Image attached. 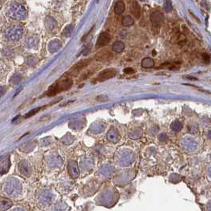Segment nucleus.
<instances>
[{
  "mask_svg": "<svg viewBox=\"0 0 211 211\" xmlns=\"http://www.w3.org/2000/svg\"><path fill=\"white\" fill-rule=\"evenodd\" d=\"M155 65V61L153 59L150 57L144 58L141 61V66L145 68H152Z\"/></svg>",
  "mask_w": 211,
  "mask_h": 211,
  "instance_id": "f8f14e48",
  "label": "nucleus"
},
{
  "mask_svg": "<svg viewBox=\"0 0 211 211\" xmlns=\"http://www.w3.org/2000/svg\"><path fill=\"white\" fill-rule=\"evenodd\" d=\"M118 71L115 68H107L105 69L103 71H102L98 76L96 77L95 79H94V83H101L107 81V80L112 79L114 77H115L118 75Z\"/></svg>",
  "mask_w": 211,
  "mask_h": 211,
  "instance_id": "20e7f679",
  "label": "nucleus"
},
{
  "mask_svg": "<svg viewBox=\"0 0 211 211\" xmlns=\"http://www.w3.org/2000/svg\"><path fill=\"white\" fill-rule=\"evenodd\" d=\"M108 97L106 95H99L98 98H97V101L99 102H107L108 101Z\"/></svg>",
  "mask_w": 211,
  "mask_h": 211,
  "instance_id": "aec40b11",
  "label": "nucleus"
},
{
  "mask_svg": "<svg viewBox=\"0 0 211 211\" xmlns=\"http://www.w3.org/2000/svg\"><path fill=\"white\" fill-rule=\"evenodd\" d=\"M22 35V30L18 27H13L11 30H9L7 32V38L10 41H18V39L21 38Z\"/></svg>",
  "mask_w": 211,
  "mask_h": 211,
  "instance_id": "6e6552de",
  "label": "nucleus"
},
{
  "mask_svg": "<svg viewBox=\"0 0 211 211\" xmlns=\"http://www.w3.org/2000/svg\"><path fill=\"white\" fill-rule=\"evenodd\" d=\"M39 110H40V108H37V109H34V110H33L32 111H30V112L28 113V114H26V115H25V118H29V117H31V116L34 115L36 113L38 112Z\"/></svg>",
  "mask_w": 211,
  "mask_h": 211,
  "instance_id": "6ab92c4d",
  "label": "nucleus"
},
{
  "mask_svg": "<svg viewBox=\"0 0 211 211\" xmlns=\"http://www.w3.org/2000/svg\"><path fill=\"white\" fill-rule=\"evenodd\" d=\"M119 192L114 186H105L99 190L94 198V201L97 206L106 208H113L120 200Z\"/></svg>",
  "mask_w": 211,
  "mask_h": 211,
  "instance_id": "f257e3e1",
  "label": "nucleus"
},
{
  "mask_svg": "<svg viewBox=\"0 0 211 211\" xmlns=\"http://www.w3.org/2000/svg\"><path fill=\"white\" fill-rule=\"evenodd\" d=\"M133 23H134V20H133V18H132V17L129 16V15H126L122 19V25L124 26H129V25H133Z\"/></svg>",
  "mask_w": 211,
  "mask_h": 211,
  "instance_id": "2eb2a0df",
  "label": "nucleus"
},
{
  "mask_svg": "<svg viewBox=\"0 0 211 211\" xmlns=\"http://www.w3.org/2000/svg\"><path fill=\"white\" fill-rule=\"evenodd\" d=\"M130 10H131L132 14H133L137 19H139L141 12H140V5H139V3H137V1H132Z\"/></svg>",
  "mask_w": 211,
  "mask_h": 211,
  "instance_id": "9d476101",
  "label": "nucleus"
},
{
  "mask_svg": "<svg viewBox=\"0 0 211 211\" xmlns=\"http://www.w3.org/2000/svg\"><path fill=\"white\" fill-rule=\"evenodd\" d=\"M111 40V37L107 32H102L99 34L97 42H96V48H102V47L106 46L107 44H109V42Z\"/></svg>",
  "mask_w": 211,
  "mask_h": 211,
  "instance_id": "423d86ee",
  "label": "nucleus"
},
{
  "mask_svg": "<svg viewBox=\"0 0 211 211\" xmlns=\"http://www.w3.org/2000/svg\"><path fill=\"white\" fill-rule=\"evenodd\" d=\"M110 137H107V138H108V140L110 141V142L116 143L118 142V140H119V137L118 136V133H114L113 130H110L109 133L107 135V137H110Z\"/></svg>",
  "mask_w": 211,
  "mask_h": 211,
  "instance_id": "4468645a",
  "label": "nucleus"
},
{
  "mask_svg": "<svg viewBox=\"0 0 211 211\" xmlns=\"http://www.w3.org/2000/svg\"><path fill=\"white\" fill-rule=\"evenodd\" d=\"M181 128H182V126H181L180 123H179L178 121L174 122V123L172 124V126H171V129H172L173 130H176V131L180 130Z\"/></svg>",
  "mask_w": 211,
  "mask_h": 211,
  "instance_id": "a211bd4d",
  "label": "nucleus"
},
{
  "mask_svg": "<svg viewBox=\"0 0 211 211\" xmlns=\"http://www.w3.org/2000/svg\"><path fill=\"white\" fill-rule=\"evenodd\" d=\"M164 9L165 11L169 12L172 10V3L171 1H165L164 2Z\"/></svg>",
  "mask_w": 211,
  "mask_h": 211,
  "instance_id": "f3484780",
  "label": "nucleus"
},
{
  "mask_svg": "<svg viewBox=\"0 0 211 211\" xmlns=\"http://www.w3.org/2000/svg\"><path fill=\"white\" fill-rule=\"evenodd\" d=\"M7 14L13 19H22L25 16L26 11L22 5L14 3L8 8Z\"/></svg>",
  "mask_w": 211,
  "mask_h": 211,
  "instance_id": "7ed1b4c3",
  "label": "nucleus"
},
{
  "mask_svg": "<svg viewBox=\"0 0 211 211\" xmlns=\"http://www.w3.org/2000/svg\"><path fill=\"white\" fill-rule=\"evenodd\" d=\"M68 172L72 179H77L80 177V168H79V165L76 161H75V160L69 161L68 164Z\"/></svg>",
  "mask_w": 211,
  "mask_h": 211,
  "instance_id": "39448f33",
  "label": "nucleus"
},
{
  "mask_svg": "<svg viewBox=\"0 0 211 211\" xmlns=\"http://www.w3.org/2000/svg\"><path fill=\"white\" fill-rule=\"evenodd\" d=\"M125 9H126L125 3L122 1H118L115 3V6H114V13L117 15H121L124 13Z\"/></svg>",
  "mask_w": 211,
  "mask_h": 211,
  "instance_id": "9b49d317",
  "label": "nucleus"
},
{
  "mask_svg": "<svg viewBox=\"0 0 211 211\" xmlns=\"http://www.w3.org/2000/svg\"><path fill=\"white\" fill-rule=\"evenodd\" d=\"M203 60H204V62H206V63L208 64L209 62H210V56L208 55V54H206V53H204L203 54Z\"/></svg>",
  "mask_w": 211,
  "mask_h": 211,
  "instance_id": "4be33fe9",
  "label": "nucleus"
},
{
  "mask_svg": "<svg viewBox=\"0 0 211 211\" xmlns=\"http://www.w3.org/2000/svg\"><path fill=\"white\" fill-rule=\"evenodd\" d=\"M73 84L72 80L70 78H66L64 80L56 82L49 88V90L44 94L46 96H54L63 91L69 90Z\"/></svg>",
  "mask_w": 211,
  "mask_h": 211,
  "instance_id": "f03ea898",
  "label": "nucleus"
},
{
  "mask_svg": "<svg viewBox=\"0 0 211 211\" xmlns=\"http://www.w3.org/2000/svg\"><path fill=\"white\" fill-rule=\"evenodd\" d=\"M91 59H86V60H81L80 62H78L76 64H75L71 68V71L73 74H77L80 71H82L83 69L87 68L90 63H91Z\"/></svg>",
  "mask_w": 211,
  "mask_h": 211,
  "instance_id": "0eeeda50",
  "label": "nucleus"
},
{
  "mask_svg": "<svg viewBox=\"0 0 211 211\" xmlns=\"http://www.w3.org/2000/svg\"><path fill=\"white\" fill-rule=\"evenodd\" d=\"M112 49L114 50V52H118V53L122 52L123 50L125 49V44H124L123 42H121V41H116V42H114V44H113Z\"/></svg>",
  "mask_w": 211,
  "mask_h": 211,
  "instance_id": "ddd939ff",
  "label": "nucleus"
},
{
  "mask_svg": "<svg viewBox=\"0 0 211 211\" xmlns=\"http://www.w3.org/2000/svg\"><path fill=\"white\" fill-rule=\"evenodd\" d=\"M124 72L126 74H133L135 72V70L132 68H126L124 69Z\"/></svg>",
  "mask_w": 211,
  "mask_h": 211,
  "instance_id": "412c9836",
  "label": "nucleus"
},
{
  "mask_svg": "<svg viewBox=\"0 0 211 211\" xmlns=\"http://www.w3.org/2000/svg\"><path fill=\"white\" fill-rule=\"evenodd\" d=\"M150 20L152 23V25H155V26H159L164 22V14H162L161 12L156 11V12H153L152 14H151Z\"/></svg>",
  "mask_w": 211,
  "mask_h": 211,
  "instance_id": "1a4fd4ad",
  "label": "nucleus"
},
{
  "mask_svg": "<svg viewBox=\"0 0 211 211\" xmlns=\"http://www.w3.org/2000/svg\"><path fill=\"white\" fill-rule=\"evenodd\" d=\"M161 67H166L169 70H179V64H170V63H165L162 64Z\"/></svg>",
  "mask_w": 211,
  "mask_h": 211,
  "instance_id": "dca6fc26",
  "label": "nucleus"
}]
</instances>
